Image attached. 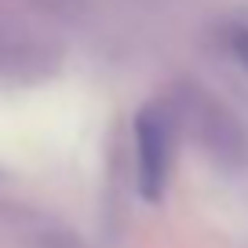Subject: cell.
I'll use <instances>...</instances> for the list:
<instances>
[{
    "label": "cell",
    "mask_w": 248,
    "mask_h": 248,
    "mask_svg": "<svg viewBox=\"0 0 248 248\" xmlns=\"http://www.w3.org/2000/svg\"><path fill=\"white\" fill-rule=\"evenodd\" d=\"M175 157V117L164 106H146L135 117V175L146 201H161Z\"/></svg>",
    "instance_id": "6da1fadb"
},
{
    "label": "cell",
    "mask_w": 248,
    "mask_h": 248,
    "mask_svg": "<svg viewBox=\"0 0 248 248\" xmlns=\"http://www.w3.org/2000/svg\"><path fill=\"white\" fill-rule=\"evenodd\" d=\"M230 47H233V55L241 59V66L248 70V30H237V33H233V37H230Z\"/></svg>",
    "instance_id": "7a4b0ae2"
}]
</instances>
